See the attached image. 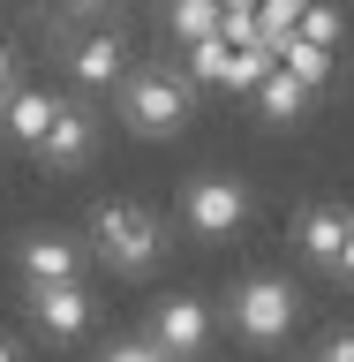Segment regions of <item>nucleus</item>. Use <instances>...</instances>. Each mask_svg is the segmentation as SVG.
<instances>
[{"label": "nucleus", "mask_w": 354, "mask_h": 362, "mask_svg": "<svg viewBox=\"0 0 354 362\" xmlns=\"http://www.w3.org/2000/svg\"><path fill=\"white\" fill-rule=\"evenodd\" d=\"M196 113V76H174V68H129L121 76V121L136 136H181Z\"/></svg>", "instance_id": "nucleus-1"}, {"label": "nucleus", "mask_w": 354, "mask_h": 362, "mask_svg": "<svg viewBox=\"0 0 354 362\" xmlns=\"http://www.w3.org/2000/svg\"><path fill=\"white\" fill-rule=\"evenodd\" d=\"M302 317V294L279 279V272H256L242 287L226 294V325L249 339V347H271V339H287V325Z\"/></svg>", "instance_id": "nucleus-2"}, {"label": "nucleus", "mask_w": 354, "mask_h": 362, "mask_svg": "<svg viewBox=\"0 0 354 362\" xmlns=\"http://www.w3.org/2000/svg\"><path fill=\"white\" fill-rule=\"evenodd\" d=\"M90 242H98V257H106L113 272H151L158 257V219L143 211V204H98L90 211Z\"/></svg>", "instance_id": "nucleus-3"}, {"label": "nucleus", "mask_w": 354, "mask_h": 362, "mask_svg": "<svg viewBox=\"0 0 354 362\" xmlns=\"http://www.w3.org/2000/svg\"><path fill=\"white\" fill-rule=\"evenodd\" d=\"M242 219H249V189L234 174H196L181 189V226L196 242H226V234H242Z\"/></svg>", "instance_id": "nucleus-4"}, {"label": "nucleus", "mask_w": 354, "mask_h": 362, "mask_svg": "<svg viewBox=\"0 0 354 362\" xmlns=\"http://www.w3.org/2000/svg\"><path fill=\"white\" fill-rule=\"evenodd\" d=\"M151 339L166 347V362H196L211 347V310H203L196 294H166L151 310Z\"/></svg>", "instance_id": "nucleus-5"}, {"label": "nucleus", "mask_w": 354, "mask_h": 362, "mask_svg": "<svg viewBox=\"0 0 354 362\" xmlns=\"http://www.w3.org/2000/svg\"><path fill=\"white\" fill-rule=\"evenodd\" d=\"M90 144H98V129H90V113L68 98L61 121H53L45 144H38V166H45V174H83V166H90Z\"/></svg>", "instance_id": "nucleus-6"}, {"label": "nucleus", "mask_w": 354, "mask_h": 362, "mask_svg": "<svg viewBox=\"0 0 354 362\" xmlns=\"http://www.w3.org/2000/svg\"><path fill=\"white\" fill-rule=\"evenodd\" d=\"M61 106L68 98H53V90H8V98H0V129H8V144H23V151H38L45 144V129H53V121H61Z\"/></svg>", "instance_id": "nucleus-7"}, {"label": "nucleus", "mask_w": 354, "mask_h": 362, "mask_svg": "<svg viewBox=\"0 0 354 362\" xmlns=\"http://www.w3.org/2000/svg\"><path fill=\"white\" fill-rule=\"evenodd\" d=\"M30 317H38L53 339H76L90 325V294L83 279H45V287H30Z\"/></svg>", "instance_id": "nucleus-8"}, {"label": "nucleus", "mask_w": 354, "mask_h": 362, "mask_svg": "<svg viewBox=\"0 0 354 362\" xmlns=\"http://www.w3.org/2000/svg\"><path fill=\"white\" fill-rule=\"evenodd\" d=\"M347 234H354V211H339V204H309V211L294 219V242H302V257H309V264H324V272L339 264Z\"/></svg>", "instance_id": "nucleus-9"}, {"label": "nucleus", "mask_w": 354, "mask_h": 362, "mask_svg": "<svg viewBox=\"0 0 354 362\" xmlns=\"http://www.w3.org/2000/svg\"><path fill=\"white\" fill-rule=\"evenodd\" d=\"M249 98H256V113H264L271 129H294V121H302V113H309V98H317V90L302 83V76H294V68H271L264 83L249 90Z\"/></svg>", "instance_id": "nucleus-10"}, {"label": "nucleus", "mask_w": 354, "mask_h": 362, "mask_svg": "<svg viewBox=\"0 0 354 362\" xmlns=\"http://www.w3.org/2000/svg\"><path fill=\"white\" fill-rule=\"evenodd\" d=\"M68 68H76V83H121V76H129V61H121V38H113V30H90V38H76L68 45Z\"/></svg>", "instance_id": "nucleus-11"}, {"label": "nucleus", "mask_w": 354, "mask_h": 362, "mask_svg": "<svg viewBox=\"0 0 354 362\" xmlns=\"http://www.w3.org/2000/svg\"><path fill=\"white\" fill-rule=\"evenodd\" d=\"M76 272H83V249L68 242V234H30V242H23V279H30V287L76 279Z\"/></svg>", "instance_id": "nucleus-12"}, {"label": "nucleus", "mask_w": 354, "mask_h": 362, "mask_svg": "<svg viewBox=\"0 0 354 362\" xmlns=\"http://www.w3.org/2000/svg\"><path fill=\"white\" fill-rule=\"evenodd\" d=\"M166 30H174L181 45L219 38V30H226V0H166Z\"/></svg>", "instance_id": "nucleus-13"}, {"label": "nucleus", "mask_w": 354, "mask_h": 362, "mask_svg": "<svg viewBox=\"0 0 354 362\" xmlns=\"http://www.w3.org/2000/svg\"><path fill=\"white\" fill-rule=\"evenodd\" d=\"M279 68H294L309 90H324V83H332V45H317V38H302V30H294V38L279 45Z\"/></svg>", "instance_id": "nucleus-14"}, {"label": "nucleus", "mask_w": 354, "mask_h": 362, "mask_svg": "<svg viewBox=\"0 0 354 362\" xmlns=\"http://www.w3.org/2000/svg\"><path fill=\"white\" fill-rule=\"evenodd\" d=\"M181 53H189V76H196V83H226V68H234V38H196V45H181Z\"/></svg>", "instance_id": "nucleus-15"}, {"label": "nucleus", "mask_w": 354, "mask_h": 362, "mask_svg": "<svg viewBox=\"0 0 354 362\" xmlns=\"http://www.w3.org/2000/svg\"><path fill=\"white\" fill-rule=\"evenodd\" d=\"M98 362H166V347H158V339L143 332V339H113V347H106Z\"/></svg>", "instance_id": "nucleus-16"}, {"label": "nucleus", "mask_w": 354, "mask_h": 362, "mask_svg": "<svg viewBox=\"0 0 354 362\" xmlns=\"http://www.w3.org/2000/svg\"><path fill=\"white\" fill-rule=\"evenodd\" d=\"M302 38H317V45H339V16H332V8H309V16H302Z\"/></svg>", "instance_id": "nucleus-17"}, {"label": "nucleus", "mask_w": 354, "mask_h": 362, "mask_svg": "<svg viewBox=\"0 0 354 362\" xmlns=\"http://www.w3.org/2000/svg\"><path fill=\"white\" fill-rule=\"evenodd\" d=\"M324 362H354V332H332V339H324Z\"/></svg>", "instance_id": "nucleus-18"}, {"label": "nucleus", "mask_w": 354, "mask_h": 362, "mask_svg": "<svg viewBox=\"0 0 354 362\" xmlns=\"http://www.w3.org/2000/svg\"><path fill=\"white\" fill-rule=\"evenodd\" d=\"M332 279H339V287H354V234H347V249H339V264H332Z\"/></svg>", "instance_id": "nucleus-19"}, {"label": "nucleus", "mask_w": 354, "mask_h": 362, "mask_svg": "<svg viewBox=\"0 0 354 362\" xmlns=\"http://www.w3.org/2000/svg\"><path fill=\"white\" fill-rule=\"evenodd\" d=\"M8 90H23V83H16V53L0 45V98H8Z\"/></svg>", "instance_id": "nucleus-20"}, {"label": "nucleus", "mask_w": 354, "mask_h": 362, "mask_svg": "<svg viewBox=\"0 0 354 362\" xmlns=\"http://www.w3.org/2000/svg\"><path fill=\"white\" fill-rule=\"evenodd\" d=\"M0 362H23V355H16V339H0Z\"/></svg>", "instance_id": "nucleus-21"}, {"label": "nucleus", "mask_w": 354, "mask_h": 362, "mask_svg": "<svg viewBox=\"0 0 354 362\" xmlns=\"http://www.w3.org/2000/svg\"><path fill=\"white\" fill-rule=\"evenodd\" d=\"M226 8H264V0H226Z\"/></svg>", "instance_id": "nucleus-22"}, {"label": "nucleus", "mask_w": 354, "mask_h": 362, "mask_svg": "<svg viewBox=\"0 0 354 362\" xmlns=\"http://www.w3.org/2000/svg\"><path fill=\"white\" fill-rule=\"evenodd\" d=\"M68 8H83V0H68Z\"/></svg>", "instance_id": "nucleus-23"}, {"label": "nucleus", "mask_w": 354, "mask_h": 362, "mask_svg": "<svg viewBox=\"0 0 354 362\" xmlns=\"http://www.w3.org/2000/svg\"><path fill=\"white\" fill-rule=\"evenodd\" d=\"M317 362H324V355H317Z\"/></svg>", "instance_id": "nucleus-24"}]
</instances>
